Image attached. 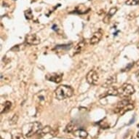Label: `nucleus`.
<instances>
[{
    "instance_id": "9d476101",
    "label": "nucleus",
    "mask_w": 139,
    "mask_h": 139,
    "mask_svg": "<svg viewBox=\"0 0 139 139\" xmlns=\"http://www.w3.org/2000/svg\"><path fill=\"white\" fill-rule=\"evenodd\" d=\"M106 95H113V96H119V90L118 88L116 87H110L109 89L107 90V92L106 93L105 95H100V98H101L102 97H106Z\"/></svg>"
},
{
    "instance_id": "f03ea898",
    "label": "nucleus",
    "mask_w": 139,
    "mask_h": 139,
    "mask_svg": "<svg viewBox=\"0 0 139 139\" xmlns=\"http://www.w3.org/2000/svg\"><path fill=\"white\" fill-rule=\"evenodd\" d=\"M119 90V96L122 98H128L129 96L132 95L135 93L134 87L128 83L123 84L120 87L118 88Z\"/></svg>"
},
{
    "instance_id": "dca6fc26",
    "label": "nucleus",
    "mask_w": 139,
    "mask_h": 139,
    "mask_svg": "<svg viewBox=\"0 0 139 139\" xmlns=\"http://www.w3.org/2000/svg\"><path fill=\"white\" fill-rule=\"evenodd\" d=\"M11 107H12V103L10 102V101H6L5 104H4V108L2 109V110L1 111V113L2 114H3V113H7V112H8L10 110V109H11Z\"/></svg>"
},
{
    "instance_id": "39448f33",
    "label": "nucleus",
    "mask_w": 139,
    "mask_h": 139,
    "mask_svg": "<svg viewBox=\"0 0 139 139\" xmlns=\"http://www.w3.org/2000/svg\"><path fill=\"white\" fill-rule=\"evenodd\" d=\"M25 42L29 45H37L40 43V38L35 34H28L25 37Z\"/></svg>"
},
{
    "instance_id": "423d86ee",
    "label": "nucleus",
    "mask_w": 139,
    "mask_h": 139,
    "mask_svg": "<svg viewBox=\"0 0 139 139\" xmlns=\"http://www.w3.org/2000/svg\"><path fill=\"white\" fill-rule=\"evenodd\" d=\"M129 104H131L130 103V100L128 98H123L122 100H121L120 101H119L117 104V106L115 108V109L114 110V113H117V114H119V111L120 110L124 108V106H126L127 105H128Z\"/></svg>"
},
{
    "instance_id": "b1692460",
    "label": "nucleus",
    "mask_w": 139,
    "mask_h": 139,
    "mask_svg": "<svg viewBox=\"0 0 139 139\" xmlns=\"http://www.w3.org/2000/svg\"><path fill=\"white\" fill-rule=\"evenodd\" d=\"M134 120H135V117H133V119H131V121L129 122V124H130L133 123V122H134Z\"/></svg>"
},
{
    "instance_id": "5701e85b",
    "label": "nucleus",
    "mask_w": 139,
    "mask_h": 139,
    "mask_svg": "<svg viewBox=\"0 0 139 139\" xmlns=\"http://www.w3.org/2000/svg\"><path fill=\"white\" fill-rule=\"evenodd\" d=\"M135 77H136V78H137L138 81L139 82V70L136 71V73H135Z\"/></svg>"
},
{
    "instance_id": "1a4fd4ad",
    "label": "nucleus",
    "mask_w": 139,
    "mask_h": 139,
    "mask_svg": "<svg viewBox=\"0 0 139 139\" xmlns=\"http://www.w3.org/2000/svg\"><path fill=\"white\" fill-rule=\"evenodd\" d=\"M117 82V77L115 75H111L110 77H109L104 82V83L102 84L103 87L107 88V87H110L112 86V84L114 83H115Z\"/></svg>"
},
{
    "instance_id": "a878e982",
    "label": "nucleus",
    "mask_w": 139,
    "mask_h": 139,
    "mask_svg": "<svg viewBox=\"0 0 139 139\" xmlns=\"http://www.w3.org/2000/svg\"><path fill=\"white\" fill-rule=\"evenodd\" d=\"M137 47H138V49L139 50V42H138V45H137Z\"/></svg>"
},
{
    "instance_id": "0eeeda50",
    "label": "nucleus",
    "mask_w": 139,
    "mask_h": 139,
    "mask_svg": "<svg viewBox=\"0 0 139 139\" xmlns=\"http://www.w3.org/2000/svg\"><path fill=\"white\" fill-rule=\"evenodd\" d=\"M102 36H103V34H102V32L100 31H98L95 32L93 34V36L90 37V45H94L98 44L100 41V40H101Z\"/></svg>"
},
{
    "instance_id": "f8f14e48",
    "label": "nucleus",
    "mask_w": 139,
    "mask_h": 139,
    "mask_svg": "<svg viewBox=\"0 0 139 139\" xmlns=\"http://www.w3.org/2000/svg\"><path fill=\"white\" fill-rule=\"evenodd\" d=\"M85 45H86L85 41H84V40L80 41L77 45H76V47H74V51H75L74 54L76 55V54H78V53H81V51L84 49V47H85Z\"/></svg>"
},
{
    "instance_id": "2eb2a0df",
    "label": "nucleus",
    "mask_w": 139,
    "mask_h": 139,
    "mask_svg": "<svg viewBox=\"0 0 139 139\" xmlns=\"http://www.w3.org/2000/svg\"><path fill=\"white\" fill-rule=\"evenodd\" d=\"M134 109V105L133 104H129L128 105H127L126 106H124V108H122L120 111H119V114L121 115H123L124 113H126L127 111H131Z\"/></svg>"
},
{
    "instance_id": "9b49d317",
    "label": "nucleus",
    "mask_w": 139,
    "mask_h": 139,
    "mask_svg": "<svg viewBox=\"0 0 139 139\" xmlns=\"http://www.w3.org/2000/svg\"><path fill=\"white\" fill-rule=\"evenodd\" d=\"M117 11V7H111V8L110 9L109 12L106 15V16L104 18L103 21H104L105 23H109V21H110V20H111V17H112L114 15V14L116 13Z\"/></svg>"
},
{
    "instance_id": "412c9836",
    "label": "nucleus",
    "mask_w": 139,
    "mask_h": 139,
    "mask_svg": "<svg viewBox=\"0 0 139 139\" xmlns=\"http://www.w3.org/2000/svg\"><path fill=\"white\" fill-rule=\"evenodd\" d=\"M133 65H134V63H133H133H130V64H129L127 66V67H126L125 71H130V70L132 69V67L133 66Z\"/></svg>"
},
{
    "instance_id": "4be33fe9",
    "label": "nucleus",
    "mask_w": 139,
    "mask_h": 139,
    "mask_svg": "<svg viewBox=\"0 0 139 139\" xmlns=\"http://www.w3.org/2000/svg\"><path fill=\"white\" fill-rule=\"evenodd\" d=\"M20 50L19 49V46L18 45H15V47H13L12 48H11V51H14V52H18Z\"/></svg>"
},
{
    "instance_id": "6ab92c4d",
    "label": "nucleus",
    "mask_w": 139,
    "mask_h": 139,
    "mask_svg": "<svg viewBox=\"0 0 139 139\" xmlns=\"http://www.w3.org/2000/svg\"><path fill=\"white\" fill-rule=\"evenodd\" d=\"M12 139H25L23 135L20 133H13L12 135Z\"/></svg>"
},
{
    "instance_id": "a211bd4d",
    "label": "nucleus",
    "mask_w": 139,
    "mask_h": 139,
    "mask_svg": "<svg viewBox=\"0 0 139 139\" xmlns=\"http://www.w3.org/2000/svg\"><path fill=\"white\" fill-rule=\"evenodd\" d=\"M125 4L129 6H134L139 5V0H127L125 2Z\"/></svg>"
},
{
    "instance_id": "6e6552de",
    "label": "nucleus",
    "mask_w": 139,
    "mask_h": 139,
    "mask_svg": "<svg viewBox=\"0 0 139 139\" xmlns=\"http://www.w3.org/2000/svg\"><path fill=\"white\" fill-rule=\"evenodd\" d=\"M63 75L62 74H47L46 76V79L50 82H53L55 83H60L62 81Z\"/></svg>"
},
{
    "instance_id": "cd10ccee",
    "label": "nucleus",
    "mask_w": 139,
    "mask_h": 139,
    "mask_svg": "<svg viewBox=\"0 0 139 139\" xmlns=\"http://www.w3.org/2000/svg\"><path fill=\"white\" fill-rule=\"evenodd\" d=\"M138 33H139V29H138Z\"/></svg>"
},
{
    "instance_id": "4468645a",
    "label": "nucleus",
    "mask_w": 139,
    "mask_h": 139,
    "mask_svg": "<svg viewBox=\"0 0 139 139\" xmlns=\"http://www.w3.org/2000/svg\"><path fill=\"white\" fill-rule=\"evenodd\" d=\"M75 123L71 121L70 122L66 127V129H65V132L66 133H72V132H74V130H75Z\"/></svg>"
},
{
    "instance_id": "20e7f679",
    "label": "nucleus",
    "mask_w": 139,
    "mask_h": 139,
    "mask_svg": "<svg viewBox=\"0 0 139 139\" xmlns=\"http://www.w3.org/2000/svg\"><path fill=\"white\" fill-rule=\"evenodd\" d=\"M86 79H87V82L90 84L97 85L99 82L98 73L94 69L90 70L86 75Z\"/></svg>"
},
{
    "instance_id": "aec40b11",
    "label": "nucleus",
    "mask_w": 139,
    "mask_h": 139,
    "mask_svg": "<svg viewBox=\"0 0 139 139\" xmlns=\"http://www.w3.org/2000/svg\"><path fill=\"white\" fill-rule=\"evenodd\" d=\"M18 114H15L13 115V117H12L10 120V124H15L17 123L18 122Z\"/></svg>"
},
{
    "instance_id": "bb28decb",
    "label": "nucleus",
    "mask_w": 139,
    "mask_h": 139,
    "mask_svg": "<svg viewBox=\"0 0 139 139\" xmlns=\"http://www.w3.org/2000/svg\"><path fill=\"white\" fill-rule=\"evenodd\" d=\"M137 137H138V138H139V132H138V134H137Z\"/></svg>"
},
{
    "instance_id": "f3484780",
    "label": "nucleus",
    "mask_w": 139,
    "mask_h": 139,
    "mask_svg": "<svg viewBox=\"0 0 139 139\" xmlns=\"http://www.w3.org/2000/svg\"><path fill=\"white\" fill-rule=\"evenodd\" d=\"M24 15L25 17L27 20H31L33 18V13H32V11L31 9H29L27 10H26L24 12Z\"/></svg>"
},
{
    "instance_id": "ddd939ff",
    "label": "nucleus",
    "mask_w": 139,
    "mask_h": 139,
    "mask_svg": "<svg viewBox=\"0 0 139 139\" xmlns=\"http://www.w3.org/2000/svg\"><path fill=\"white\" fill-rule=\"evenodd\" d=\"M74 135L77 136V137H79V138H85L87 137V131H85L84 130H82V129H79V130H77L74 132Z\"/></svg>"
},
{
    "instance_id": "393cba45",
    "label": "nucleus",
    "mask_w": 139,
    "mask_h": 139,
    "mask_svg": "<svg viewBox=\"0 0 139 139\" xmlns=\"http://www.w3.org/2000/svg\"><path fill=\"white\" fill-rule=\"evenodd\" d=\"M135 65H136L137 66H138V67H139V60H137V62L135 63Z\"/></svg>"
},
{
    "instance_id": "7ed1b4c3",
    "label": "nucleus",
    "mask_w": 139,
    "mask_h": 139,
    "mask_svg": "<svg viewBox=\"0 0 139 139\" xmlns=\"http://www.w3.org/2000/svg\"><path fill=\"white\" fill-rule=\"evenodd\" d=\"M26 125L29 127V129H28V130L25 131V135H26V136L27 138H30V137L33 136L34 134L38 133V132L42 128V124L38 122L29 123Z\"/></svg>"
},
{
    "instance_id": "f257e3e1",
    "label": "nucleus",
    "mask_w": 139,
    "mask_h": 139,
    "mask_svg": "<svg viewBox=\"0 0 139 139\" xmlns=\"http://www.w3.org/2000/svg\"><path fill=\"white\" fill-rule=\"evenodd\" d=\"M74 94L73 88L67 85H60L55 90V98L59 100H65L66 98H71Z\"/></svg>"
}]
</instances>
